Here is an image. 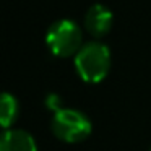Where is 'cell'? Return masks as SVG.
Segmentation results:
<instances>
[{"mask_svg": "<svg viewBox=\"0 0 151 151\" xmlns=\"http://www.w3.org/2000/svg\"><path fill=\"white\" fill-rule=\"evenodd\" d=\"M0 151H36V143L28 132L12 128L2 135Z\"/></svg>", "mask_w": 151, "mask_h": 151, "instance_id": "cell-5", "label": "cell"}, {"mask_svg": "<svg viewBox=\"0 0 151 151\" xmlns=\"http://www.w3.org/2000/svg\"><path fill=\"white\" fill-rule=\"evenodd\" d=\"M75 68L88 83H99L111 68V52L101 42H88L75 55Z\"/></svg>", "mask_w": 151, "mask_h": 151, "instance_id": "cell-1", "label": "cell"}, {"mask_svg": "<svg viewBox=\"0 0 151 151\" xmlns=\"http://www.w3.org/2000/svg\"><path fill=\"white\" fill-rule=\"evenodd\" d=\"M50 127L54 135L67 143L83 141L91 133V120L75 109H59L54 112Z\"/></svg>", "mask_w": 151, "mask_h": 151, "instance_id": "cell-3", "label": "cell"}, {"mask_svg": "<svg viewBox=\"0 0 151 151\" xmlns=\"http://www.w3.org/2000/svg\"><path fill=\"white\" fill-rule=\"evenodd\" d=\"M85 26L94 37H102L112 28V13L104 5H93L85 15Z\"/></svg>", "mask_w": 151, "mask_h": 151, "instance_id": "cell-4", "label": "cell"}, {"mask_svg": "<svg viewBox=\"0 0 151 151\" xmlns=\"http://www.w3.org/2000/svg\"><path fill=\"white\" fill-rule=\"evenodd\" d=\"M81 29L72 20H59L47 29L46 42L50 52L57 57L76 55L81 49Z\"/></svg>", "mask_w": 151, "mask_h": 151, "instance_id": "cell-2", "label": "cell"}, {"mask_svg": "<svg viewBox=\"0 0 151 151\" xmlns=\"http://www.w3.org/2000/svg\"><path fill=\"white\" fill-rule=\"evenodd\" d=\"M17 115H18L17 99L8 93H4L2 99H0V122H2V127L8 128L17 120Z\"/></svg>", "mask_w": 151, "mask_h": 151, "instance_id": "cell-6", "label": "cell"}, {"mask_svg": "<svg viewBox=\"0 0 151 151\" xmlns=\"http://www.w3.org/2000/svg\"><path fill=\"white\" fill-rule=\"evenodd\" d=\"M46 104H47V107H49V109H52L54 112H57L60 109L59 96H57V94H49V96H47V99H46Z\"/></svg>", "mask_w": 151, "mask_h": 151, "instance_id": "cell-7", "label": "cell"}]
</instances>
